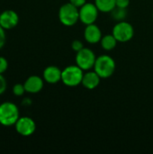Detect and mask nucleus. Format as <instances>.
<instances>
[{
    "instance_id": "obj_19",
    "label": "nucleus",
    "mask_w": 153,
    "mask_h": 154,
    "mask_svg": "<svg viewBox=\"0 0 153 154\" xmlns=\"http://www.w3.org/2000/svg\"><path fill=\"white\" fill-rule=\"evenodd\" d=\"M8 67V63L7 60L4 58V57H0V74L4 73Z\"/></svg>"
},
{
    "instance_id": "obj_2",
    "label": "nucleus",
    "mask_w": 153,
    "mask_h": 154,
    "mask_svg": "<svg viewBox=\"0 0 153 154\" xmlns=\"http://www.w3.org/2000/svg\"><path fill=\"white\" fill-rule=\"evenodd\" d=\"M116 64L115 60L109 55H101L96 58L94 70L101 79H108L112 77L115 71Z\"/></svg>"
},
{
    "instance_id": "obj_18",
    "label": "nucleus",
    "mask_w": 153,
    "mask_h": 154,
    "mask_svg": "<svg viewBox=\"0 0 153 154\" xmlns=\"http://www.w3.org/2000/svg\"><path fill=\"white\" fill-rule=\"evenodd\" d=\"M83 48H84L83 42H82L81 41H79V40H74V41L71 42V49H72L74 51H76V52L82 50Z\"/></svg>"
},
{
    "instance_id": "obj_10",
    "label": "nucleus",
    "mask_w": 153,
    "mask_h": 154,
    "mask_svg": "<svg viewBox=\"0 0 153 154\" xmlns=\"http://www.w3.org/2000/svg\"><path fill=\"white\" fill-rule=\"evenodd\" d=\"M19 16L13 10H5L0 14V25L4 29H12L17 25Z\"/></svg>"
},
{
    "instance_id": "obj_20",
    "label": "nucleus",
    "mask_w": 153,
    "mask_h": 154,
    "mask_svg": "<svg viewBox=\"0 0 153 154\" xmlns=\"http://www.w3.org/2000/svg\"><path fill=\"white\" fill-rule=\"evenodd\" d=\"M116 6L121 8H127L130 5V0H115Z\"/></svg>"
},
{
    "instance_id": "obj_15",
    "label": "nucleus",
    "mask_w": 153,
    "mask_h": 154,
    "mask_svg": "<svg viewBox=\"0 0 153 154\" xmlns=\"http://www.w3.org/2000/svg\"><path fill=\"white\" fill-rule=\"evenodd\" d=\"M117 42H118L117 40L115 39V37L113 34H106V35L103 36L100 41L101 47L105 51H107L114 50L116 47Z\"/></svg>"
},
{
    "instance_id": "obj_14",
    "label": "nucleus",
    "mask_w": 153,
    "mask_h": 154,
    "mask_svg": "<svg viewBox=\"0 0 153 154\" xmlns=\"http://www.w3.org/2000/svg\"><path fill=\"white\" fill-rule=\"evenodd\" d=\"M95 5L102 13H111L116 6L115 0H95Z\"/></svg>"
},
{
    "instance_id": "obj_3",
    "label": "nucleus",
    "mask_w": 153,
    "mask_h": 154,
    "mask_svg": "<svg viewBox=\"0 0 153 154\" xmlns=\"http://www.w3.org/2000/svg\"><path fill=\"white\" fill-rule=\"evenodd\" d=\"M59 20L65 26L75 25L79 21V8L69 2L62 5L59 10Z\"/></svg>"
},
{
    "instance_id": "obj_11",
    "label": "nucleus",
    "mask_w": 153,
    "mask_h": 154,
    "mask_svg": "<svg viewBox=\"0 0 153 154\" xmlns=\"http://www.w3.org/2000/svg\"><path fill=\"white\" fill-rule=\"evenodd\" d=\"M62 70L56 66H48L43 70V79L49 84H56L61 81Z\"/></svg>"
},
{
    "instance_id": "obj_6",
    "label": "nucleus",
    "mask_w": 153,
    "mask_h": 154,
    "mask_svg": "<svg viewBox=\"0 0 153 154\" xmlns=\"http://www.w3.org/2000/svg\"><path fill=\"white\" fill-rule=\"evenodd\" d=\"M96 57L95 52L89 48H83L76 53V64L84 71L94 69Z\"/></svg>"
},
{
    "instance_id": "obj_16",
    "label": "nucleus",
    "mask_w": 153,
    "mask_h": 154,
    "mask_svg": "<svg viewBox=\"0 0 153 154\" xmlns=\"http://www.w3.org/2000/svg\"><path fill=\"white\" fill-rule=\"evenodd\" d=\"M111 15L114 20H115L117 22H121V21H124V19L126 18L127 12H126L125 8H121V7L115 6L114 8V10L111 12Z\"/></svg>"
},
{
    "instance_id": "obj_13",
    "label": "nucleus",
    "mask_w": 153,
    "mask_h": 154,
    "mask_svg": "<svg viewBox=\"0 0 153 154\" xmlns=\"http://www.w3.org/2000/svg\"><path fill=\"white\" fill-rule=\"evenodd\" d=\"M25 91L28 93L35 94L40 92L43 88V79L39 76H31L24 82Z\"/></svg>"
},
{
    "instance_id": "obj_1",
    "label": "nucleus",
    "mask_w": 153,
    "mask_h": 154,
    "mask_svg": "<svg viewBox=\"0 0 153 154\" xmlns=\"http://www.w3.org/2000/svg\"><path fill=\"white\" fill-rule=\"evenodd\" d=\"M84 70L76 65H69L62 69L61 82L69 88H75L82 83Z\"/></svg>"
},
{
    "instance_id": "obj_22",
    "label": "nucleus",
    "mask_w": 153,
    "mask_h": 154,
    "mask_svg": "<svg viewBox=\"0 0 153 154\" xmlns=\"http://www.w3.org/2000/svg\"><path fill=\"white\" fill-rule=\"evenodd\" d=\"M5 42V29L0 25V49L4 46Z\"/></svg>"
},
{
    "instance_id": "obj_9",
    "label": "nucleus",
    "mask_w": 153,
    "mask_h": 154,
    "mask_svg": "<svg viewBox=\"0 0 153 154\" xmlns=\"http://www.w3.org/2000/svg\"><path fill=\"white\" fill-rule=\"evenodd\" d=\"M102 37V32L96 23L86 25V28L84 30V39L86 40V42L90 44H95L100 42Z\"/></svg>"
},
{
    "instance_id": "obj_4",
    "label": "nucleus",
    "mask_w": 153,
    "mask_h": 154,
    "mask_svg": "<svg viewBox=\"0 0 153 154\" xmlns=\"http://www.w3.org/2000/svg\"><path fill=\"white\" fill-rule=\"evenodd\" d=\"M19 119L18 107L12 102H4L0 105V124L5 126L15 125Z\"/></svg>"
},
{
    "instance_id": "obj_24",
    "label": "nucleus",
    "mask_w": 153,
    "mask_h": 154,
    "mask_svg": "<svg viewBox=\"0 0 153 154\" xmlns=\"http://www.w3.org/2000/svg\"><path fill=\"white\" fill-rule=\"evenodd\" d=\"M152 18H153V14H152Z\"/></svg>"
},
{
    "instance_id": "obj_5",
    "label": "nucleus",
    "mask_w": 153,
    "mask_h": 154,
    "mask_svg": "<svg viewBox=\"0 0 153 154\" xmlns=\"http://www.w3.org/2000/svg\"><path fill=\"white\" fill-rule=\"evenodd\" d=\"M112 34L115 37L118 42H127L133 39L134 35V29L130 23L121 21L114 26Z\"/></svg>"
},
{
    "instance_id": "obj_8",
    "label": "nucleus",
    "mask_w": 153,
    "mask_h": 154,
    "mask_svg": "<svg viewBox=\"0 0 153 154\" xmlns=\"http://www.w3.org/2000/svg\"><path fill=\"white\" fill-rule=\"evenodd\" d=\"M14 125H15L16 132L23 136L32 135L36 129L35 122L28 116L19 117V119L17 120Z\"/></svg>"
},
{
    "instance_id": "obj_17",
    "label": "nucleus",
    "mask_w": 153,
    "mask_h": 154,
    "mask_svg": "<svg viewBox=\"0 0 153 154\" xmlns=\"http://www.w3.org/2000/svg\"><path fill=\"white\" fill-rule=\"evenodd\" d=\"M13 92L17 97L23 96V93L25 92L24 85H22V84H16V85H14V88H13Z\"/></svg>"
},
{
    "instance_id": "obj_7",
    "label": "nucleus",
    "mask_w": 153,
    "mask_h": 154,
    "mask_svg": "<svg viewBox=\"0 0 153 154\" xmlns=\"http://www.w3.org/2000/svg\"><path fill=\"white\" fill-rule=\"evenodd\" d=\"M99 10L95 3L87 2L79 8V21L85 25L95 23L98 17Z\"/></svg>"
},
{
    "instance_id": "obj_12",
    "label": "nucleus",
    "mask_w": 153,
    "mask_h": 154,
    "mask_svg": "<svg viewBox=\"0 0 153 154\" xmlns=\"http://www.w3.org/2000/svg\"><path fill=\"white\" fill-rule=\"evenodd\" d=\"M100 80L101 78L95 70H87V72L84 73L81 85L87 89H95L100 84Z\"/></svg>"
},
{
    "instance_id": "obj_21",
    "label": "nucleus",
    "mask_w": 153,
    "mask_h": 154,
    "mask_svg": "<svg viewBox=\"0 0 153 154\" xmlns=\"http://www.w3.org/2000/svg\"><path fill=\"white\" fill-rule=\"evenodd\" d=\"M6 89V81L5 79L2 76V74H0V95L3 94Z\"/></svg>"
},
{
    "instance_id": "obj_23",
    "label": "nucleus",
    "mask_w": 153,
    "mask_h": 154,
    "mask_svg": "<svg viewBox=\"0 0 153 154\" xmlns=\"http://www.w3.org/2000/svg\"><path fill=\"white\" fill-rule=\"evenodd\" d=\"M69 3H71L76 7L80 8L87 3V0H69Z\"/></svg>"
}]
</instances>
